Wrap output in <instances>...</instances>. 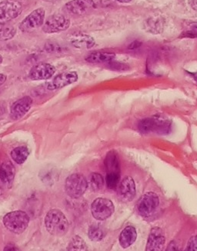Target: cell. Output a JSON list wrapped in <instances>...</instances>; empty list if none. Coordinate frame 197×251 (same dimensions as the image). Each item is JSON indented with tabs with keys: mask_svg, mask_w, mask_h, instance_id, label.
I'll return each mask as SVG.
<instances>
[{
	"mask_svg": "<svg viewBox=\"0 0 197 251\" xmlns=\"http://www.w3.org/2000/svg\"><path fill=\"white\" fill-rule=\"evenodd\" d=\"M29 153L30 151L26 146H20V147L15 148L14 150H12L10 155H11L13 160L16 163L21 165L26 161L29 157Z\"/></svg>",
	"mask_w": 197,
	"mask_h": 251,
	"instance_id": "obj_21",
	"label": "cell"
},
{
	"mask_svg": "<svg viewBox=\"0 0 197 251\" xmlns=\"http://www.w3.org/2000/svg\"><path fill=\"white\" fill-rule=\"evenodd\" d=\"M104 165L107 173L120 174V158L116 151H111L107 153L104 160Z\"/></svg>",
	"mask_w": 197,
	"mask_h": 251,
	"instance_id": "obj_20",
	"label": "cell"
},
{
	"mask_svg": "<svg viewBox=\"0 0 197 251\" xmlns=\"http://www.w3.org/2000/svg\"><path fill=\"white\" fill-rule=\"evenodd\" d=\"M115 207L113 202L107 198H97L92 202L91 213L96 220H107L113 214Z\"/></svg>",
	"mask_w": 197,
	"mask_h": 251,
	"instance_id": "obj_8",
	"label": "cell"
},
{
	"mask_svg": "<svg viewBox=\"0 0 197 251\" xmlns=\"http://www.w3.org/2000/svg\"><path fill=\"white\" fill-rule=\"evenodd\" d=\"M94 6L93 0H72L66 4L64 10L69 14L82 16L90 11Z\"/></svg>",
	"mask_w": 197,
	"mask_h": 251,
	"instance_id": "obj_14",
	"label": "cell"
},
{
	"mask_svg": "<svg viewBox=\"0 0 197 251\" xmlns=\"http://www.w3.org/2000/svg\"><path fill=\"white\" fill-rule=\"evenodd\" d=\"M120 174L118 173H107L106 176V185L109 189H116L120 183Z\"/></svg>",
	"mask_w": 197,
	"mask_h": 251,
	"instance_id": "obj_26",
	"label": "cell"
},
{
	"mask_svg": "<svg viewBox=\"0 0 197 251\" xmlns=\"http://www.w3.org/2000/svg\"><path fill=\"white\" fill-rule=\"evenodd\" d=\"M186 251H197V237H196V236L192 237V238L189 240L188 244L186 246Z\"/></svg>",
	"mask_w": 197,
	"mask_h": 251,
	"instance_id": "obj_27",
	"label": "cell"
},
{
	"mask_svg": "<svg viewBox=\"0 0 197 251\" xmlns=\"http://www.w3.org/2000/svg\"><path fill=\"white\" fill-rule=\"evenodd\" d=\"M45 16V11L44 8L35 9L20 23L19 28L24 33L33 31L44 25Z\"/></svg>",
	"mask_w": 197,
	"mask_h": 251,
	"instance_id": "obj_7",
	"label": "cell"
},
{
	"mask_svg": "<svg viewBox=\"0 0 197 251\" xmlns=\"http://www.w3.org/2000/svg\"><path fill=\"white\" fill-rule=\"evenodd\" d=\"M167 251H176L178 249V246L175 244V241H172V242L170 243V245L168 246V248H167Z\"/></svg>",
	"mask_w": 197,
	"mask_h": 251,
	"instance_id": "obj_28",
	"label": "cell"
},
{
	"mask_svg": "<svg viewBox=\"0 0 197 251\" xmlns=\"http://www.w3.org/2000/svg\"><path fill=\"white\" fill-rule=\"evenodd\" d=\"M104 178L100 173H92L90 177V186L92 190L95 192L100 191L104 186Z\"/></svg>",
	"mask_w": 197,
	"mask_h": 251,
	"instance_id": "obj_24",
	"label": "cell"
},
{
	"mask_svg": "<svg viewBox=\"0 0 197 251\" xmlns=\"http://www.w3.org/2000/svg\"><path fill=\"white\" fill-rule=\"evenodd\" d=\"M56 73V68L48 63L33 66L29 71V77L32 80H49Z\"/></svg>",
	"mask_w": 197,
	"mask_h": 251,
	"instance_id": "obj_13",
	"label": "cell"
},
{
	"mask_svg": "<svg viewBox=\"0 0 197 251\" xmlns=\"http://www.w3.org/2000/svg\"><path fill=\"white\" fill-rule=\"evenodd\" d=\"M7 80V76L4 74L0 73V87Z\"/></svg>",
	"mask_w": 197,
	"mask_h": 251,
	"instance_id": "obj_30",
	"label": "cell"
},
{
	"mask_svg": "<svg viewBox=\"0 0 197 251\" xmlns=\"http://www.w3.org/2000/svg\"><path fill=\"white\" fill-rule=\"evenodd\" d=\"M17 28L8 24H0V42H5L14 38L17 35Z\"/></svg>",
	"mask_w": 197,
	"mask_h": 251,
	"instance_id": "obj_22",
	"label": "cell"
},
{
	"mask_svg": "<svg viewBox=\"0 0 197 251\" xmlns=\"http://www.w3.org/2000/svg\"><path fill=\"white\" fill-rule=\"evenodd\" d=\"M70 43L76 49L87 50L94 47L96 40L90 35L75 33L71 37Z\"/></svg>",
	"mask_w": 197,
	"mask_h": 251,
	"instance_id": "obj_16",
	"label": "cell"
},
{
	"mask_svg": "<svg viewBox=\"0 0 197 251\" xmlns=\"http://www.w3.org/2000/svg\"><path fill=\"white\" fill-rule=\"evenodd\" d=\"M105 231L101 226L92 225L88 230V237L92 241L99 242L105 237Z\"/></svg>",
	"mask_w": 197,
	"mask_h": 251,
	"instance_id": "obj_23",
	"label": "cell"
},
{
	"mask_svg": "<svg viewBox=\"0 0 197 251\" xmlns=\"http://www.w3.org/2000/svg\"><path fill=\"white\" fill-rule=\"evenodd\" d=\"M115 1L120 2V3H130L132 2V0H115Z\"/></svg>",
	"mask_w": 197,
	"mask_h": 251,
	"instance_id": "obj_32",
	"label": "cell"
},
{
	"mask_svg": "<svg viewBox=\"0 0 197 251\" xmlns=\"http://www.w3.org/2000/svg\"><path fill=\"white\" fill-rule=\"evenodd\" d=\"M33 100L29 96L22 97L12 104L10 107V118L13 120H20L31 109Z\"/></svg>",
	"mask_w": 197,
	"mask_h": 251,
	"instance_id": "obj_10",
	"label": "cell"
},
{
	"mask_svg": "<svg viewBox=\"0 0 197 251\" xmlns=\"http://www.w3.org/2000/svg\"><path fill=\"white\" fill-rule=\"evenodd\" d=\"M4 251H18V249L13 244H9V245L6 246Z\"/></svg>",
	"mask_w": 197,
	"mask_h": 251,
	"instance_id": "obj_31",
	"label": "cell"
},
{
	"mask_svg": "<svg viewBox=\"0 0 197 251\" xmlns=\"http://www.w3.org/2000/svg\"><path fill=\"white\" fill-rule=\"evenodd\" d=\"M159 204L157 195L153 192H149L139 198L136 203V211L141 217H150L157 209Z\"/></svg>",
	"mask_w": 197,
	"mask_h": 251,
	"instance_id": "obj_4",
	"label": "cell"
},
{
	"mask_svg": "<svg viewBox=\"0 0 197 251\" xmlns=\"http://www.w3.org/2000/svg\"><path fill=\"white\" fill-rule=\"evenodd\" d=\"M70 20L64 15H51L44 21L43 31L47 34L66 31L70 26Z\"/></svg>",
	"mask_w": 197,
	"mask_h": 251,
	"instance_id": "obj_5",
	"label": "cell"
},
{
	"mask_svg": "<svg viewBox=\"0 0 197 251\" xmlns=\"http://www.w3.org/2000/svg\"><path fill=\"white\" fill-rule=\"evenodd\" d=\"M141 45V43L138 42V41H134V42H132L131 45L129 46V49H136V48H139V47H140Z\"/></svg>",
	"mask_w": 197,
	"mask_h": 251,
	"instance_id": "obj_29",
	"label": "cell"
},
{
	"mask_svg": "<svg viewBox=\"0 0 197 251\" xmlns=\"http://www.w3.org/2000/svg\"><path fill=\"white\" fill-rule=\"evenodd\" d=\"M137 238L136 228L132 226H127L120 233L119 242L123 248H128L134 244Z\"/></svg>",
	"mask_w": 197,
	"mask_h": 251,
	"instance_id": "obj_19",
	"label": "cell"
},
{
	"mask_svg": "<svg viewBox=\"0 0 197 251\" xmlns=\"http://www.w3.org/2000/svg\"><path fill=\"white\" fill-rule=\"evenodd\" d=\"M44 222L47 231L56 237H63L69 230V221L60 209L49 210Z\"/></svg>",
	"mask_w": 197,
	"mask_h": 251,
	"instance_id": "obj_1",
	"label": "cell"
},
{
	"mask_svg": "<svg viewBox=\"0 0 197 251\" xmlns=\"http://www.w3.org/2000/svg\"><path fill=\"white\" fill-rule=\"evenodd\" d=\"M138 128L139 131L143 134H147L154 131L159 133H167V130L170 128V125L165 121L148 118L139 122Z\"/></svg>",
	"mask_w": 197,
	"mask_h": 251,
	"instance_id": "obj_9",
	"label": "cell"
},
{
	"mask_svg": "<svg viewBox=\"0 0 197 251\" xmlns=\"http://www.w3.org/2000/svg\"><path fill=\"white\" fill-rule=\"evenodd\" d=\"M87 188L88 182L87 178L80 173L72 174L66 180V192L71 198H80L87 191Z\"/></svg>",
	"mask_w": 197,
	"mask_h": 251,
	"instance_id": "obj_3",
	"label": "cell"
},
{
	"mask_svg": "<svg viewBox=\"0 0 197 251\" xmlns=\"http://www.w3.org/2000/svg\"><path fill=\"white\" fill-rule=\"evenodd\" d=\"M2 62H3V57L2 55L0 54V64H2Z\"/></svg>",
	"mask_w": 197,
	"mask_h": 251,
	"instance_id": "obj_34",
	"label": "cell"
},
{
	"mask_svg": "<svg viewBox=\"0 0 197 251\" xmlns=\"http://www.w3.org/2000/svg\"><path fill=\"white\" fill-rule=\"evenodd\" d=\"M67 250L68 251H87V246L85 241L81 237L76 236L71 240Z\"/></svg>",
	"mask_w": 197,
	"mask_h": 251,
	"instance_id": "obj_25",
	"label": "cell"
},
{
	"mask_svg": "<svg viewBox=\"0 0 197 251\" xmlns=\"http://www.w3.org/2000/svg\"><path fill=\"white\" fill-rule=\"evenodd\" d=\"M164 233L161 228L154 227L151 229L148 239H147V251H160L164 248L165 245Z\"/></svg>",
	"mask_w": 197,
	"mask_h": 251,
	"instance_id": "obj_15",
	"label": "cell"
},
{
	"mask_svg": "<svg viewBox=\"0 0 197 251\" xmlns=\"http://www.w3.org/2000/svg\"><path fill=\"white\" fill-rule=\"evenodd\" d=\"M79 76L76 71H66L64 73L56 75L53 80L47 84V89L53 90L60 89L65 88L66 86L70 85L75 82L77 81Z\"/></svg>",
	"mask_w": 197,
	"mask_h": 251,
	"instance_id": "obj_12",
	"label": "cell"
},
{
	"mask_svg": "<svg viewBox=\"0 0 197 251\" xmlns=\"http://www.w3.org/2000/svg\"><path fill=\"white\" fill-rule=\"evenodd\" d=\"M16 175L15 166L10 161H4L0 165V179L3 183L10 184L13 182Z\"/></svg>",
	"mask_w": 197,
	"mask_h": 251,
	"instance_id": "obj_18",
	"label": "cell"
},
{
	"mask_svg": "<svg viewBox=\"0 0 197 251\" xmlns=\"http://www.w3.org/2000/svg\"><path fill=\"white\" fill-rule=\"evenodd\" d=\"M2 223L9 231L15 234H20L29 226V215L22 210L9 212L4 216Z\"/></svg>",
	"mask_w": 197,
	"mask_h": 251,
	"instance_id": "obj_2",
	"label": "cell"
},
{
	"mask_svg": "<svg viewBox=\"0 0 197 251\" xmlns=\"http://www.w3.org/2000/svg\"><path fill=\"white\" fill-rule=\"evenodd\" d=\"M116 189L119 198L123 202H131L136 197V185L131 177L127 176L123 178Z\"/></svg>",
	"mask_w": 197,
	"mask_h": 251,
	"instance_id": "obj_11",
	"label": "cell"
},
{
	"mask_svg": "<svg viewBox=\"0 0 197 251\" xmlns=\"http://www.w3.org/2000/svg\"><path fill=\"white\" fill-rule=\"evenodd\" d=\"M22 12V5L17 0L0 2V24H8L17 19Z\"/></svg>",
	"mask_w": 197,
	"mask_h": 251,
	"instance_id": "obj_6",
	"label": "cell"
},
{
	"mask_svg": "<svg viewBox=\"0 0 197 251\" xmlns=\"http://www.w3.org/2000/svg\"><path fill=\"white\" fill-rule=\"evenodd\" d=\"M44 2H49V3H56V2H60L61 0H43Z\"/></svg>",
	"mask_w": 197,
	"mask_h": 251,
	"instance_id": "obj_33",
	"label": "cell"
},
{
	"mask_svg": "<svg viewBox=\"0 0 197 251\" xmlns=\"http://www.w3.org/2000/svg\"><path fill=\"white\" fill-rule=\"evenodd\" d=\"M116 57L112 52L107 51H93L85 57L87 62L91 64H102V63L111 62Z\"/></svg>",
	"mask_w": 197,
	"mask_h": 251,
	"instance_id": "obj_17",
	"label": "cell"
}]
</instances>
